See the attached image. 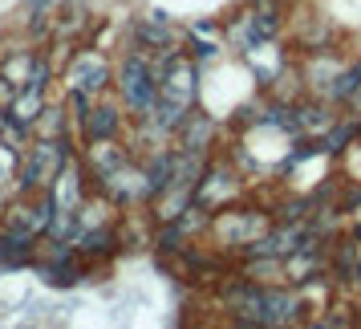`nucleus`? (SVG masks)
<instances>
[{
    "instance_id": "1",
    "label": "nucleus",
    "mask_w": 361,
    "mask_h": 329,
    "mask_svg": "<svg viewBox=\"0 0 361 329\" xmlns=\"http://www.w3.org/2000/svg\"><path fill=\"white\" fill-rule=\"evenodd\" d=\"M73 159V147H69V138H37L33 147H29V159L20 163V175H17V191L20 196H41V191H49L53 179L66 171V163Z\"/></svg>"
},
{
    "instance_id": "2",
    "label": "nucleus",
    "mask_w": 361,
    "mask_h": 329,
    "mask_svg": "<svg viewBox=\"0 0 361 329\" xmlns=\"http://www.w3.org/2000/svg\"><path fill=\"white\" fill-rule=\"evenodd\" d=\"M118 94L134 118H147L150 106L159 102V78H154V61L147 57V49L126 53V61L118 66Z\"/></svg>"
},
{
    "instance_id": "3",
    "label": "nucleus",
    "mask_w": 361,
    "mask_h": 329,
    "mask_svg": "<svg viewBox=\"0 0 361 329\" xmlns=\"http://www.w3.org/2000/svg\"><path fill=\"white\" fill-rule=\"evenodd\" d=\"M272 228V215L268 212H256V208H224V212L212 215V232L219 236L224 248H240L244 252L256 236Z\"/></svg>"
},
{
    "instance_id": "4",
    "label": "nucleus",
    "mask_w": 361,
    "mask_h": 329,
    "mask_svg": "<svg viewBox=\"0 0 361 329\" xmlns=\"http://www.w3.org/2000/svg\"><path fill=\"white\" fill-rule=\"evenodd\" d=\"M66 85L69 94H85V98H102L110 85V66L98 49H82L73 53V61L66 66Z\"/></svg>"
},
{
    "instance_id": "5",
    "label": "nucleus",
    "mask_w": 361,
    "mask_h": 329,
    "mask_svg": "<svg viewBox=\"0 0 361 329\" xmlns=\"http://www.w3.org/2000/svg\"><path fill=\"white\" fill-rule=\"evenodd\" d=\"M240 187H244V183H240V175H235L231 167L212 163V167H207V175H203V179H199V187H195V203H199V208H207V212L215 215V212H224L231 199L240 196Z\"/></svg>"
},
{
    "instance_id": "6",
    "label": "nucleus",
    "mask_w": 361,
    "mask_h": 329,
    "mask_svg": "<svg viewBox=\"0 0 361 329\" xmlns=\"http://www.w3.org/2000/svg\"><path fill=\"white\" fill-rule=\"evenodd\" d=\"M102 196H110V203H142L150 199V183H147V167H134V163H122L118 171H110L106 179H98Z\"/></svg>"
},
{
    "instance_id": "7",
    "label": "nucleus",
    "mask_w": 361,
    "mask_h": 329,
    "mask_svg": "<svg viewBox=\"0 0 361 329\" xmlns=\"http://www.w3.org/2000/svg\"><path fill=\"white\" fill-rule=\"evenodd\" d=\"M300 309H305V293L300 289H268L264 285V313H260V325H296L300 321Z\"/></svg>"
},
{
    "instance_id": "8",
    "label": "nucleus",
    "mask_w": 361,
    "mask_h": 329,
    "mask_svg": "<svg viewBox=\"0 0 361 329\" xmlns=\"http://www.w3.org/2000/svg\"><path fill=\"white\" fill-rule=\"evenodd\" d=\"M122 131V110L110 106V102H98V106H90L82 118V138L85 143H106V138H118Z\"/></svg>"
},
{
    "instance_id": "9",
    "label": "nucleus",
    "mask_w": 361,
    "mask_h": 329,
    "mask_svg": "<svg viewBox=\"0 0 361 329\" xmlns=\"http://www.w3.org/2000/svg\"><path fill=\"white\" fill-rule=\"evenodd\" d=\"M53 199H57V208H61V212H78V208H82L85 203V179H82V163H78V159H69L66 163V171H61V175H57V179H53Z\"/></svg>"
},
{
    "instance_id": "10",
    "label": "nucleus",
    "mask_w": 361,
    "mask_h": 329,
    "mask_svg": "<svg viewBox=\"0 0 361 329\" xmlns=\"http://www.w3.org/2000/svg\"><path fill=\"white\" fill-rule=\"evenodd\" d=\"M244 57H247V66H252V73H256V82H260L264 90L284 78V53L276 49V41H264L256 49H247Z\"/></svg>"
},
{
    "instance_id": "11",
    "label": "nucleus",
    "mask_w": 361,
    "mask_h": 329,
    "mask_svg": "<svg viewBox=\"0 0 361 329\" xmlns=\"http://www.w3.org/2000/svg\"><path fill=\"white\" fill-rule=\"evenodd\" d=\"M134 41H138V49H147V53L171 49V45H175V33H171V20H166V13H150V17L138 20Z\"/></svg>"
},
{
    "instance_id": "12",
    "label": "nucleus",
    "mask_w": 361,
    "mask_h": 329,
    "mask_svg": "<svg viewBox=\"0 0 361 329\" xmlns=\"http://www.w3.org/2000/svg\"><path fill=\"white\" fill-rule=\"evenodd\" d=\"M41 114H45V90L25 85V90L13 94V102H8V122H17V126H25V131H33Z\"/></svg>"
},
{
    "instance_id": "13",
    "label": "nucleus",
    "mask_w": 361,
    "mask_h": 329,
    "mask_svg": "<svg viewBox=\"0 0 361 329\" xmlns=\"http://www.w3.org/2000/svg\"><path fill=\"white\" fill-rule=\"evenodd\" d=\"M341 69H345L341 57H333L329 49H321V53H312L309 57V66H305V82H309V90H321V94L329 98L333 82L341 78Z\"/></svg>"
},
{
    "instance_id": "14",
    "label": "nucleus",
    "mask_w": 361,
    "mask_h": 329,
    "mask_svg": "<svg viewBox=\"0 0 361 329\" xmlns=\"http://www.w3.org/2000/svg\"><path fill=\"white\" fill-rule=\"evenodd\" d=\"M85 163L94 171V179H106L110 171L130 163V155H126V147H118L114 138H106V143H85Z\"/></svg>"
},
{
    "instance_id": "15",
    "label": "nucleus",
    "mask_w": 361,
    "mask_h": 329,
    "mask_svg": "<svg viewBox=\"0 0 361 329\" xmlns=\"http://www.w3.org/2000/svg\"><path fill=\"white\" fill-rule=\"evenodd\" d=\"M212 143H215V122L207 114L191 110V114L183 118V126H179V147L183 150H203V155H212Z\"/></svg>"
},
{
    "instance_id": "16",
    "label": "nucleus",
    "mask_w": 361,
    "mask_h": 329,
    "mask_svg": "<svg viewBox=\"0 0 361 329\" xmlns=\"http://www.w3.org/2000/svg\"><path fill=\"white\" fill-rule=\"evenodd\" d=\"M73 248L82 252L85 261H90V256H110V252H118V228H114V224H94V228H82V232H78V240H73Z\"/></svg>"
},
{
    "instance_id": "17",
    "label": "nucleus",
    "mask_w": 361,
    "mask_h": 329,
    "mask_svg": "<svg viewBox=\"0 0 361 329\" xmlns=\"http://www.w3.org/2000/svg\"><path fill=\"white\" fill-rule=\"evenodd\" d=\"M187 208H195V187H166L163 196L154 199V220L159 224H166V220H179Z\"/></svg>"
},
{
    "instance_id": "18",
    "label": "nucleus",
    "mask_w": 361,
    "mask_h": 329,
    "mask_svg": "<svg viewBox=\"0 0 361 329\" xmlns=\"http://www.w3.org/2000/svg\"><path fill=\"white\" fill-rule=\"evenodd\" d=\"M33 244H37L33 236H20V232L0 228V268H20V264H29Z\"/></svg>"
},
{
    "instance_id": "19",
    "label": "nucleus",
    "mask_w": 361,
    "mask_h": 329,
    "mask_svg": "<svg viewBox=\"0 0 361 329\" xmlns=\"http://www.w3.org/2000/svg\"><path fill=\"white\" fill-rule=\"evenodd\" d=\"M175 163H179V150H159L147 163V183H150V199H159L175 183Z\"/></svg>"
},
{
    "instance_id": "20",
    "label": "nucleus",
    "mask_w": 361,
    "mask_h": 329,
    "mask_svg": "<svg viewBox=\"0 0 361 329\" xmlns=\"http://www.w3.org/2000/svg\"><path fill=\"white\" fill-rule=\"evenodd\" d=\"M357 134H361V118H337L333 126H329L325 134H321V143H325L329 155H341V150H349L353 143H357Z\"/></svg>"
},
{
    "instance_id": "21",
    "label": "nucleus",
    "mask_w": 361,
    "mask_h": 329,
    "mask_svg": "<svg viewBox=\"0 0 361 329\" xmlns=\"http://www.w3.org/2000/svg\"><path fill=\"white\" fill-rule=\"evenodd\" d=\"M296 118H300V134H305V138H321V134L337 122V118L329 114V106H317V102L296 106Z\"/></svg>"
},
{
    "instance_id": "22",
    "label": "nucleus",
    "mask_w": 361,
    "mask_h": 329,
    "mask_svg": "<svg viewBox=\"0 0 361 329\" xmlns=\"http://www.w3.org/2000/svg\"><path fill=\"white\" fill-rule=\"evenodd\" d=\"M191 236H195V232L187 228L183 220H166V224H159V232H154V248H159L163 256H171V252H183Z\"/></svg>"
},
{
    "instance_id": "23",
    "label": "nucleus",
    "mask_w": 361,
    "mask_h": 329,
    "mask_svg": "<svg viewBox=\"0 0 361 329\" xmlns=\"http://www.w3.org/2000/svg\"><path fill=\"white\" fill-rule=\"evenodd\" d=\"M33 61H37V53H33V49L13 53L8 61H0V78L13 85V90H25V85H29V73H33Z\"/></svg>"
},
{
    "instance_id": "24",
    "label": "nucleus",
    "mask_w": 361,
    "mask_h": 329,
    "mask_svg": "<svg viewBox=\"0 0 361 329\" xmlns=\"http://www.w3.org/2000/svg\"><path fill=\"white\" fill-rule=\"evenodd\" d=\"M357 90H361V57H357V61H345L341 78H337V82H333V90H329V102L345 106V102L353 98Z\"/></svg>"
},
{
    "instance_id": "25",
    "label": "nucleus",
    "mask_w": 361,
    "mask_h": 329,
    "mask_svg": "<svg viewBox=\"0 0 361 329\" xmlns=\"http://www.w3.org/2000/svg\"><path fill=\"white\" fill-rule=\"evenodd\" d=\"M37 138H61L66 134V106H45V114L33 126Z\"/></svg>"
},
{
    "instance_id": "26",
    "label": "nucleus",
    "mask_w": 361,
    "mask_h": 329,
    "mask_svg": "<svg viewBox=\"0 0 361 329\" xmlns=\"http://www.w3.org/2000/svg\"><path fill=\"white\" fill-rule=\"evenodd\" d=\"M20 175V147H13L8 138H0V183Z\"/></svg>"
},
{
    "instance_id": "27",
    "label": "nucleus",
    "mask_w": 361,
    "mask_h": 329,
    "mask_svg": "<svg viewBox=\"0 0 361 329\" xmlns=\"http://www.w3.org/2000/svg\"><path fill=\"white\" fill-rule=\"evenodd\" d=\"M53 4H61V0H20V8H25L29 17H37V13H49Z\"/></svg>"
},
{
    "instance_id": "28",
    "label": "nucleus",
    "mask_w": 361,
    "mask_h": 329,
    "mask_svg": "<svg viewBox=\"0 0 361 329\" xmlns=\"http://www.w3.org/2000/svg\"><path fill=\"white\" fill-rule=\"evenodd\" d=\"M349 285H357V289H361V252H357V261H353V273H349Z\"/></svg>"
},
{
    "instance_id": "29",
    "label": "nucleus",
    "mask_w": 361,
    "mask_h": 329,
    "mask_svg": "<svg viewBox=\"0 0 361 329\" xmlns=\"http://www.w3.org/2000/svg\"><path fill=\"white\" fill-rule=\"evenodd\" d=\"M349 208H361V187L357 191H349Z\"/></svg>"
},
{
    "instance_id": "30",
    "label": "nucleus",
    "mask_w": 361,
    "mask_h": 329,
    "mask_svg": "<svg viewBox=\"0 0 361 329\" xmlns=\"http://www.w3.org/2000/svg\"><path fill=\"white\" fill-rule=\"evenodd\" d=\"M4 126H8V110H4V114H0V138H4Z\"/></svg>"
},
{
    "instance_id": "31",
    "label": "nucleus",
    "mask_w": 361,
    "mask_h": 329,
    "mask_svg": "<svg viewBox=\"0 0 361 329\" xmlns=\"http://www.w3.org/2000/svg\"><path fill=\"white\" fill-rule=\"evenodd\" d=\"M353 236H357V240H361V228H353Z\"/></svg>"
}]
</instances>
